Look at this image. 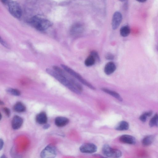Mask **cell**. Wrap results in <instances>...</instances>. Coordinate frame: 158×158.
<instances>
[{"instance_id": "1", "label": "cell", "mask_w": 158, "mask_h": 158, "mask_svg": "<svg viewBox=\"0 0 158 158\" xmlns=\"http://www.w3.org/2000/svg\"><path fill=\"white\" fill-rule=\"evenodd\" d=\"M46 71L49 75L53 77L60 83L74 93L77 94H80L83 91V88L75 85L66 77L54 70L47 68Z\"/></svg>"}, {"instance_id": "2", "label": "cell", "mask_w": 158, "mask_h": 158, "mask_svg": "<svg viewBox=\"0 0 158 158\" xmlns=\"http://www.w3.org/2000/svg\"><path fill=\"white\" fill-rule=\"evenodd\" d=\"M29 23L36 29L40 31L47 29L52 25L51 22L48 20L38 16L32 17Z\"/></svg>"}, {"instance_id": "3", "label": "cell", "mask_w": 158, "mask_h": 158, "mask_svg": "<svg viewBox=\"0 0 158 158\" xmlns=\"http://www.w3.org/2000/svg\"><path fill=\"white\" fill-rule=\"evenodd\" d=\"M61 66L65 71L81 83L93 90H95V88L91 84L84 79L79 74L74 70L64 64H61Z\"/></svg>"}, {"instance_id": "4", "label": "cell", "mask_w": 158, "mask_h": 158, "mask_svg": "<svg viewBox=\"0 0 158 158\" xmlns=\"http://www.w3.org/2000/svg\"><path fill=\"white\" fill-rule=\"evenodd\" d=\"M103 154L107 157L112 158H119L122 156L120 150L113 148L108 144L104 145L102 148Z\"/></svg>"}, {"instance_id": "5", "label": "cell", "mask_w": 158, "mask_h": 158, "mask_svg": "<svg viewBox=\"0 0 158 158\" xmlns=\"http://www.w3.org/2000/svg\"><path fill=\"white\" fill-rule=\"evenodd\" d=\"M9 12L13 17L17 18L21 17L22 12L19 5L17 2L12 1L8 4Z\"/></svg>"}, {"instance_id": "6", "label": "cell", "mask_w": 158, "mask_h": 158, "mask_svg": "<svg viewBox=\"0 0 158 158\" xmlns=\"http://www.w3.org/2000/svg\"><path fill=\"white\" fill-rule=\"evenodd\" d=\"M56 155L57 151L56 147L50 144L45 147L40 153L41 157L43 158H54Z\"/></svg>"}, {"instance_id": "7", "label": "cell", "mask_w": 158, "mask_h": 158, "mask_svg": "<svg viewBox=\"0 0 158 158\" xmlns=\"http://www.w3.org/2000/svg\"><path fill=\"white\" fill-rule=\"evenodd\" d=\"M84 30V27L82 24L76 23L71 27L70 29V33L74 37H78L83 33Z\"/></svg>"}, {"instance_id": "8", "label": "cell", "mask_w": 158, "mask_h": 158, "mask_svg": "<svg viewBox=\"0 0 158 158\" xmlns=\"http://www.w3.org/2000/svg\"><path fill=\"white\" fill-rule=\"evenodd\" d=\"M79 149L80 151L82 153H92L96 152L97 148L94 144L87 143L82 145Z\"/></svg>"}, {"instance_id": "9", "label": "cell", "mask_w": 158, "mask_h": 158, "mask_svg": "<svg viewBox=\"0 0 158 158\" xmlns=\"http://www.w3.org/2000/svg\"><path fill=\"white\" fill-rule=\"evenodd\" d=\"M122 19V15L121 13L117 12L113 15L112 21L113 29L116 30L119 26Z\"/></svg>"}, {"instance_id": "10", "label": "cell", "mask_w": 158, "mask_h": 158, "mask_svg": "<svg viewBox=\"0 0 158 158\" xmlns=\"http://www.w3.org/2000/svg\"><path fill=\"white\" fill-rule=\"evenodd\" d=\"M116 66L114 63L110 62L105 65L104 72L106 75H109L113 73L116 71Z\"/></svg>"}, {"instance_id": "11", "label": "cell", "mask_w": 158, "mask_h": 158, "mask_svg": "<svg viewBox=\"0 0 158 158\" xmlns=\"http://www.w3.org/2000/svg\"><path fill=\"white\" fill-rule=\"evenodd\" d=\"M120 141L122 143L130 145H134L136 143L135 138L128 135H122L120 138Z\"/></svg>"}, {"instance_id": "12", "label": "cell", "mask_w": 158, "mask_h": 158, "mask_svg": "<svg viewBox=\"0 0 158 158\" xmlns=\"http://www.w3.org/2000/svg\"><path fill=\"white\" fill-rule=\"evenodd\" d=\"M23 122V120L21 118L18 116H15L12 121V128L15 130L20 129L22 126Z\"/></svg>"}, {"instance_id": "13", "label": "cell", "mask_w": 158, "mask_h": 158, "mask_svg": "<svg viewBox=\"0 0 158 158\" xmlns=\"http://www.w3.org/2000/svg\"><path fill=\"white\" fill-rule=\"evenodd\" d=\"M69 120L67 118L59 117L56 118L55 120L56 125L58 127H62L67 125L69 123Z\"/></svg>"}, {"instance_id": "14", "label": "cell", "mask_w": 158, "mask_h": 158, "mask_svg": "<svg viewBox=\"0 0 158 158\" xmlns=\"http://www.w3.org/2000/svg\"><path fill=\"white\" fill-rule=\"evenodd\" d=\"M36 121L39 124L43 125L46 124L48 118L46 114L42 112L38 114L36 117Z\"/></svg>"}, {"instance_id": "15", "label": "cell", "mask_w": 158, "mask_h": 158, "mask_svg": "<svg viewBox=\"0 0 158 158\" xmlns=\"http://www.w3.org/2000/svg\"><path fill=\"white\" fill-rule=\"evenodd\" d=\"M101 90L103 92L111 95L119 101L121 102L123 101V98L121 96L116 92L105 88H102Z\"/></svg>"}, {"instance_id": "16", "label": "cell", "mask_w": 158, "mask_h": 158, "mask_svg": "<svg viewBox=\"0 0 158 158\" xmlns=\"http://www.w3.org/2000/svg\"><path fill=\"white\" fill-rule=\"evenodd\" d=\"M13 109L15 112L19 113L25 112L26 110L25 105L21 102H17L14 105Z\"/></svg>"}, {"instance_id": "17", "label": "cell", "mask_w": 158, "mask_h": 158, "mask_svg": "<svg viewBox=\"0 0 158 158\" xmlns=\"http://www.w3.org/2000/svg\"><path fill=\"white\" fill-rule=\"evenodd\" d=\"M129 128V123L125 121H123L118 123L115 129L118 131H125L128 130Z\"/></svg>"}, {"instance_id": "18", "label": "cell", "mask_w": 158, "mask_h": 158, "mask_svg": "<svg viewBox=\"0 0 158 158\" xmlns=\"http://www.w3.org/2000/svg\"><path fill=\"white\" fill-rule=\"evenodd\" d=\"M154 140V137L153 136H147L143 138L142 141V143L144 146H149L153 143Z\"/></svg>"}, {"instance_id": "19", "label": "cell", "mask_w": 158, "mask_h": 158, "mask_svg": "<svg viewBox=\"0 0 158 158\" xmlns=\"http://www.w3.org/2000/svg\"><path fill=\"white\" fill-rule=\"evenodd\" d=\"M121 35L123 37H125L128 36L130 33V29L128 25L122 27L120 30Z\"/></svg>"}, {"instance_id": "20", "label": "cell", "mask_w": 158, "mask_h": 158, "mask_svg": "<svg viewBox=\"0 0 158 158\" xmlns=\"http://www.w3.org/2000/svg\"><path fill=\"white\" fill-rule=\"evenodd\" d=\"M96 61V60L94 58L90 55L85 60V65L87 67H91L94 64Z\"/></svg>"}, {"instance_id": "21", "label": "cell", "mask_w": 158, "mask_h": 158, "mask_svg": "<svg viewBox=\"0 0 158 158\" xmlns=\"http://www.w3.org/2000/svg\"><path fill=\"white\" fill-rule=\"evenodd\" d=\"M149 125L150 127L158 126V114H155L150 120Z\"/></svg>"}, {"instance_id": "22", "label": "cell", "mask_w": 158, "mask_h": 158, "mask_svg": "<svg viewBox=\"0 0 158 158\" xmlns=\"http://www.w3.org/2000/svg\"><path fill=\"white\" fill-rule=\"evenodd\" d=\"M6 91L9 94L15 96H19L21 94L20 91L16 89L8 88L6 89Z\"/></svg>"}, {"instance_id": "23", "label": "cell", "mask_w": 158, "mask_h": 158, "mask_svg": "<svg viewBox=\"0 0 158 158\" xmlns=\"http://www.w3.org/2000/svg\"><path fill=\"white\" fill-rule=\"evenodd\" d=\"M152 114V111H149L144 113L141 115L139 119L142 122H145L148 117H150Z\"/></svg>"}, {"instance_id": "24", "label": "cell", "mask_w": 158, "mask_h": 158, "mask_svg": "<svg viewBox=\"0 0 158 158\" xmlns=\"http://www.w3.org/2000/svg\"><path fill=\"white\" fill-rule=\"evenodd\" d=\"M90 55L93 56L96 60L98 62L100 61V58L98 52L95 50H92L91 52Z\"/></svg>"}, {"instance_id": "25", "label": "cell", "mask_w": 158, "mask_h": 158, "mask_svg": "<svg viewBox=\"0 0 158 158\" xmlns=\"http://www.w3.org/2000/svg\"><path fill=\"white\" fill-rule=\"evenodd\" d=\"M105 58L108 60H113L114 59V56L111 53H107L105 56Z\"/></svg>"}, {"instance_id": "26", "label": "cell", "mask_w": 158, "mask_h": 158, "mask_svg": "<svg viewBox=\"0 0 158 158\" xmlns=\"http://www.w3.org/2000/svg\"><path fill=\"white\" fill-rule=\"evenodd\" d=\"M0 42H1V43L2 45L4 46L5 47L7 48H10V45L3 39H2L1 37V38H0Z\"/></svg>"}, {"instance_id": "27", "label": "cell", "mask_w": 158, "mask_h": 158, "mask_svg": "<svg viewBox=\"0 0 158 158\" xmlns=\"http://www.w3.org/2000/svg\"><path fill=\"white\" fill-rule=\"evenodd\" d=\"M3 110L7 117H10V110L7 108H5L3 109Z\"/></svg>"}, {"instance_id": "28", "label": "cell", "mask_w": 158, "mask_h": 158, "mask_svg": "<svg viewBox=\"0 0 158 158\" xmlns=\"http://www.w3.org/2000/svg\"><path fill=\"white\" fill-rule=\"evenodd\" d=\"M4 145V141L2 139H1V140H0V150H1L3 148Z\"/></svg>"}, {"instance_id": "29", "label": "cell", "mask_w": 158, "mask_h": 158, "mask_svg": "<svg viewBox=\"0 0 158 158\" xmlns=\"http://www.w3.org/2000/svg\"><path fill=\"white\" fill-rule=\"evenodd\" d=\"M50 125L49 124H45L44 125L43 127V129H46L49 128L50 127Z\"/></svg>"}, {"instance_id": "30", "label": "cell", "mask_w": 158, "mask_h": 158, "mask_svg": "<svg viewBox=\"0 0 158 158\" xmlns=\"http://www.w3.org/2000/svg\"><path fill=\"white\" fill-rule=\"evenodd\" d=\"M136 1L140 3H144L147 0H136Z\"/></svg>"}, {"instance_id": "31", "label": "cell", "mask_w": 158, "mask_h": 158, "mask_svg": "<svg viewBox=\"0 0 158 158\" xmlns=\"http://www.w3.org/2000/svg\"><path fill=\"white\" fill-rule=\"evenodd\" d=\"M1 1L3 3L6 4L8 0H1Z\"/></svg>"}, {"instance_id": "32", "label": "cell", "mask_w": 158, "mask_h": 158, "mask_svg": "<svg viewBox=\"0 0 158 158\" xmlns=\"http://www.w3.org/2000/svg\"><path fill=\"white\" fill-rule=\"evenodd\" d=\"M6 156H5V155H2V156L1 157V158H6Z\"/></svg>"}, {"instance_id": "33", "label": "cell", "mask_w": 158, "mask_h": 158, "mask_svg": "<svg viewBox=\"0 0 158 158\" xmlns=\"http://www.w3.org/2000/svg\"><path fill=\"white\" fill-rule=\"evenodd\" d=\"M4 103H3V102L2 101H1V105H3L4 104Z\"/></svg>"}, {"instance_id": "34", "label": "cell", "mask_w": 158, "mask_h": 158, "mask_svg": "<svg viewBox=\"0 0 158 158\" xmlns=\"http://www.w3.org/2000/svg\"><path fill=\"white\" fill-rule=\"evenodd\" d=\"M120 1H123L124 0H120Z\"/></svg>"}, {"instance_id": "35", "label": "cell", "mask_w": 158, "mask_h": 158, "mask_svg": "<svg viewBox=\"0 0 158 158\" xmlns=\"http://www.w3.org/2000/svg\"><path fill=\"white\" fill-rule=\"evenodd\" d=\"M157 49H158V46L157 47Z\"/></svg>"}]
</instances>
